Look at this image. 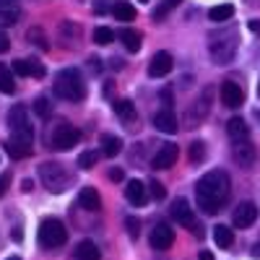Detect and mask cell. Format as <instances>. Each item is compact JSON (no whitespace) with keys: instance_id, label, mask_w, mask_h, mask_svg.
Masks as SVG:
<instances>
[{"instance_id":"6da1fadb","label":"cell","mask_w":260,"mask_h":260,"mask_svg":"<svg viewBox=\"0 0 260 260\" xmlns=\"http://www.w3.org/2000/svg\"><path fill=\"white\" fill-rule=\"evenodd\" d=\"M229 190H232V182H229V175L224 169H211L198 180L195 185V198H198V208L203 213H216L221 211V206L226 203L229 198Z\"/></svg>"},{"instance_id":"7a4b0ae2","label":"cell","mask_w":260,"mask_h":260,"mask_svg":"<svg viewBox=\"0 0 260 260\" xmlns=\"http://www.w3.org/2000/svg\"><path fill=\"white\" fill-rule=\"evenodd\" d=\"M237 47H240V34H237L234 26L221 29V31H213L208 37V52H211V60L216 65L232 62L234 55H237Z\"/></svg>"},{"instance_id":"3957f363","label":"cell","mask_w":260,"mask_h":260,"mask_svg":"<svg viewBox=\"0 0 260 260\" xmlns=\"http://www.w3.org/2000/svg\"><path fill=\"white\" fill-rule=\"evenodd\" d=\"M55 96L65 99V102H81L86 96V83L81 78V73L76 68H65L55 76Z\"/></svg>"},{"instance_id":"277c9868","label":"cell","mask_w":260,"mask_h":260,"mask_svg":"<svg viewBox=\"0 0 260 260\" xmlns=\"http://www.w3.org/2000/svg\"><path fill=\"white\" fill-rule=\"evenodd\" d=\"M39 180H42V185H45L50 192H65L71 187V182H73V177L68 175V169H65L62 164H57V161H45L39 167Z\"/></svg>"},{"instance_id":"5b68a950","label":"cell","mask_w":260,"mask_h":260,"mask_svg":"<svg viewBox=\"0 0 260 260\" xmlns=\"http://www.w3.org/2000/svg\"><path fill=\"white\" fill-rule=\"evenodd\" d=\"M68 242V229L60 219H45L39 224V245L47 250H57Z\"/></svg>"},{"instance_id":"8992f818","label":"cell","mask_w":260,"mask_h":260,"mask_svg":"<svg viewBox=\"0 0 260 260\" xmlns=\"http://www.w3.org/2000/svg\"><path fill=\"white\" fill-rule=\"evenodd\" d=\"M6 120H8V127H11V136L34 141V130H31V125H29V115H26V107H24V104L11 107Z\"/></svg>"},{"instance_id":"52a82bcc","label":"cell","mask_w":260,"mask_h":260,"mask_svg":"<svg viewBox=\"0 0 260 260\" xmlns=\"http://www.w3.org/2000/svg\"><path fill=\"white\" fill-rule=\"evenodd\" d=\"M78 141H81V130L73 127V125H68V122L57 125L52 138H50L52 148H57V151H71L73 146H78Z\"/></svg>"},{"instance_id":"ba28073f","label":"cell","mask_w":260,"mask_h":260,"mask_svg":"<svg viewBox=\"0 0 260 260\" xmlns=\"http://www.w3.org/2000/svg\"><path fill=\"white\" fill-rule=\"evenodd\" d=\"M208 102H211V89H206L201 99H195V102L190 104V110H187V115H185V125H187V127H198V125L206 120V115H208V110H211Z\"/></svg>"},{"instance_id":"9c48e42d","label":"cell","mask_w":260,"mask_h":260,"mask_svg":"<svg viewBox=\"0 0 260 260\" xmlns=\"http://www.w3.org/2000/svg\"><path fill=\"white\" fill-rule=\"evenodd\" d=\"M232 159L240 164L242 169H252L257 161V148L250 141H234L232 146Z\"/></svg>"},{"instance_id":"30bf717a","label":"cell","mask_w":260,"mask_h":260,"mask_svg":"<svg viewBox=\"0 0 260 260\" xmlns=\"http://www.w3.org/2000/svg\"><path fill=\"white\" fill-rule=\"evenodd\" d=\"M255 219H257V206H255L252 201L240 203V206L234 208V213H232V224H234L237 229H247V226H252Z\"/></svg>"},{"instance_id":"8fae6325","label":"cell","mask_w":260,"mask_h":260,"mask_svg":"<svg viewBox=\"0 0 260 260\" xmlns=\"http://www.w3.org/2000/svg\"><path fill=\"white\" fill-rule=\"evenodd\" d=\"M221 102L224 107H229V110H237L242 102H245V91H242V86L240 83H234V81H224L221 83Z\"/></svg>"},{"instance_id":"7c38bea8","label":"cell","mask_w":260,"mask_h":260,"mask_svg":"<svg viewBox=\"0 0 260 260\" xmlns=\"http://www.w3.org/2000/svg\"><path fill=\"white\" fill-rule=\"evenodd\" d=\"M172 219L192 232V226H195V213H192V208H190V203H187L185 198H177L175 203H172Z\"/></svg>"},{"instance_id":"4fadbf2b","label":"cell","mask_w":260,"mask_h":260,"mask_svg":"<svg viewBox=\"0 0 260 260\" xmlns=\"http://www.w3.org/2000/svg\"><path fill=\"white\" fill-rule=\"evenodd\" d=\"M175 242V229H169L167 224H156L151 229V247L154 250H169Z\"/></svg>"},{"instance_id":"5bb4252c","label":"cell","mask_w":260,"mask_h":260,"mask_svg":"<svg viewBox=\"0 0 260 260\" xmlns=\"http://www.w3.org/2000/svg\"><path fill=\"white\" fill-rule=\"evenodd\" d=\"M177 156H180V151H177V146L175 143H164L156 154H154V169H169V167H175V161H177Z\"/></svg>"},{"instance_id":"9a60e30c","label":"cell","mask_w":260,"mask_h":260,"mask_svg":"<svg viewBox=\"0 0 260 260\" xmlns=\"http://www.w3.org/2000/svg\"><path fill=\"white\" fill-rule=\"evenodd\" d=\"M151 122H154V127L156 130H161V133H167V136H172V133H177V117H175V112H172L169 110V107H167V110H159L154 117H151Z\"/></svg>"},{"instance_id":"2e32d148","label":"cell","mask_w":260,"mask_h":260,"mask_svg":"<svg viewBox=\"0 0 260 260\" xmlns=\"http://www.w3.org/2000/svg\"><path fill=\"white\" fill-rule=\"evenodd\" d=\"M13 73L16 76H26V78H45V65L37 60H16L13 62Z\"/></svg>"},{"instance_id":"e0dca14e","label":"cell","mask_w":260,"mask_h":260,"mask_svg":"<svg viewBox=\"0 0 260 260\" xmlns=\"http://www.w3.org/2000/svg\"><path fill=\"white\" fill-rule=\"evenodd\" d=\"M172 71V55L169 52H156L148 62V76L151 78H161Z\"/></svg>"},{"instance_id":"ac0fdd59","label":"cell","mask_w":260,"mask_h":260,"mask_svg":"<svg viewBox=\"0 0 260 260\" xmlns=\"http://www.w3.org/2000/svg\"><path fill=\"white\" fill-rule=\"evenodd\" d=\"M31 143H34V141H29V138L11 136V138L6 141V151L11 154V159H26V156L31 154Z\"/></svg>"},{"instance_id":"d6986e66","label":"cell","mask_w":260,"mask_h":260,"mask_svg":"<svg viewBox=\"0 0 260 260\" xmlns=\"http://www.w3.org/2000/svg\"><path fill=\"white\" fill-rule=\"evenodd\" d=\"M125 198H127V203H133V206H143L146 198H148V187L141 180H130L127 187H125Z\"/></svg>"},{"instance_id":"ffe728a7","label":"cell","mask_w":260,"mask_h":260,"mask_svg":"<svg viewBox=\"0 0 260 260\" xmlns=\"http://www.w3.org/2000/svg\"><path fill=\"white\" fill-rule=\"evenodd\" d=\"M18 18H21V8L11 0H0V29L18 24Z\"/></svg>"},{"instance_id":"44dd1931","label":"cell","mask_w":260,"mask_h":260,"mask_svg":"<svg viewBox=\"0 0 260 260\" xmlns=\"http://www.w3.org/2000/svg\"><path fill=\"white\" fill-rule=\"evenodd\" d=\"M112 107H115V115H117L127 127H133V122H136V117H138V115H136V104L130 102V99H120V102H115Z\"/></svg>"},{"instance_id":"7402d4cb","label":"cell","mask_w":260,"mask_h":260,"mask_svg":"<svg viewBox=\"0 0 260 260\" xmlns=\"http://www.w3.org/2000/svg\"><path fill=\"white\" fill-rule=\"evenodd\" d=\"M78 206L86 208V211H99L102 208V198L94 187H81L78 192Z\"/></svg>"},{"instance_id":"603a6c76","label":"cell","mask_w":260,"mask_h":260,"mask_svg":"<svg viewBox=\"0 0 260 260\" xmlns=\"http://www.w3.org/2000/svg\"><path fill=\"white\" fill-rule=\"evenodd\" d=\"M226 133H229L232 141H247L250 138V127H247V122L242 117H232L226 122Z\"/></svg>"},{"instance_id":"cb8c5ba5","label":"cell","mask_w":260,"mask_h":260,"mask_svg":"<svg viewBox=\"0 0 260 260\" xmlns=\"http://www.w3.org/2000/svg\"><path fill=\"white\" fill-rule=\"evenodd\" d=\"M73 255H76V260H102V252H99V247L91 240L78 242L76 250H73Z\"/></svg>"},{"instance_id":"d4e9b609","label":"cell","mask_w":260,"mask_h":260,"mask_svg":"<svg viewBox=\"0 0 260 260\" xmlns=\"http://www.w3.org/2000/svg\"><path fill=\"white\" fill-rule=\"evenodd\" d=\"M120 151H122V138L120 136H110V133H107V136H102V154L104 156H117L120 154Z\"/></svg>"},{"instance_id":"484cf974","label":"cell","mask_w":260,"mask_h":260,"mask_svg":"<svg viewBox=\"0 0 260 260\" xmlns=\"http://www.w3.org/2000/svg\"><path fill=\"white\" fill-rule=\"evenodd\" d=\"M213 242L219 245L221 250L232 247V245H234V232H232L229 226H224V224H219V226H213Z\"/></svg>"},{"instance_id":"4316f807","label":"cell","mask_w":260,"mask_h":260,"mask_svg":"<svg viewBox=\"0 0 260 260\" xmlns=\"http://www.w3.org/2000/svg\"><path fill=\"white\" fill-rule=\"evenodd\" d=\"M120 39H122V45L127 52H138L141 50V31L136 29H122L120 31Z\"/></svg>"},{"instance_id":"83f0119b","label":"cell","mask_w":260,"mask_h":260,"mask_svg":"<svg viewBox=\"0 0 260 260\" xmlns=\"http://www.w3.org/2000/svg\"><path fill=\"white\" fill-rule=\"evenodd\" d=\"M234 16V6L232 3H221V6H213L208 11V18L216 21V24H224V21H229Z\"/></svg>"},{"instance_id":"f1b7e54d","label":"cell","mask_w":260,"mask_h":260,"mask_svg":"<svg viewBox=\"0 0 260 260\" xmlns=\"http://www.w3.org/2000/svg\"><path fill=\"white\" fill-rule=\"evenodd\" d=\"M60 37L65 39V45H71V42L76 45L78 37H81V26L73 24V21H62V24H60Z\"/></svg>"},{"instance_id":"f546056e","label":"cell","mask_w":260,"mask_h":260,"mask_svg":"<svg viewBox=\"0 0 260 260\" xmlns=\"http://www.w3.org/2000/svg\"><path fill=\"white\" fill-rule=\"evenodd\" d=\"M0 91L3 94H13L16 91V78H13L11 68L3 65V62H0Z\"/></svg>"},{"instance_id":"4dcf8cb0","label":"cell","mask_w":260,"mask_h":260,"mask_svg":"<svg viewBox=\"0 0 260 260\" xmlns=\"http://www.w3.org/2000/svg\"><path fill=\"white\" fill-rule=\"evenodd\" d=\"M112 16H115L117 21H133V18H136V8L130 6L127 0H120V3L112 6Z\"/></svg>"},{"instance_id":"1f68e13d","label":"cell","mask_w":260,"mask_h":260,"mask_svg":"<svg viewBox=\"0 0 260 260\" xmlns=\"http://www.w3.org/2000/svg\"><path fill=\"white\" fill-rule=\"evenodd\" d=\"M94 42H96V45H102V47L112 45V42H115V31L107 29V26H96L94 29Z\"/></svg>"},{"instance_id":"d6a6232c","label":"cell","mask_w":260,"mask_h":260,"mask_svg":"<svg viewBox=\"0 0 260 260\" xmlns=\"http://www.w3.org/2000/svg\"><path fill=\"white\" fill-rule=\"evenodd\" d=\"M34 112H37V117H42V120H47L50 115H52V104H50V99L47 96H39V99H34Z\"/></svg>"},{"instance_id":"836d02e7","label":"cell","mask_w":260,"mask_h":260,"mask_svg":"<svg viewBox=\"0 0 260 260\" xmlns=\"http://www.w3.org/2000/svg\"><path fill=\"white\" fill-rule=\"evenodd\" d=\"M96 161H99V154H96V151H83V154L78 156V167H81V169H86V172L94 169V167H96Z\"/></svg>"},{"instance_id":"e575fe53","label":"cell","mask_w":260,"mask_h":260,"mask_svg":"<svg viewBox=\"0 0 260 260\" xmlns=\"http://www.w3.org/2000/svg\"><path fill=\"white\" fill-rule=\"evenodd\" d=\"M29 42H34V45L39 47V50H50V45H47V37H45V31H42V29H29Z\"/></svg>"},{"instance_id":"d590c367","label":"cell","mask_w":260,"mask_h":260,"mask_svg":"<svg viewBox=\"0 0 260 260\" xmlns=\"http://www.w3.org/2000/svg\"><path fill=\"white\" fill-rule=\"evenodd\" d=\"M203 159H206V143L203 141L190 143V161L195 164V161H203Z\"/></svg>"},{"instance_id":"8d00e7d4","label":"cell","mask_w":260,"mask_h":260,"mask_svg":"<svg viewBox=\"0 0 260 260\" xmlns=\"http://www.w3.org/2000/svg\"><path fill=\"white\" fill-rule=\"evenodd\" d=\"M125 226H127V234L133 237V240H138V234H141V221L136 219V216H127V219H125Z\"/></svg>"},{"instance_id":"74e56055","label":"cell","mask_w":260,"mask_h":260,"mask_svg":"<svg viewBox=\"0 0 260 260\" xmlns=\"http://www.w3.org/2000/svg\"><path fill=\"white\" fill-rule=\"evenodd\" d=\"M148 190H151V195H154V201H164V195H167V190H164V185L161 182H148Z\"/></svg>"},{"instance_id":"f35d334b","label":"cell","mask_w":260,"mask_h":260,"mask_svg":"<svg viewBox=\"0 0 260 260\" xmlns=\"http://www.w3.org/2000/svg\"><path fill=\"white\" fill-rule=\"evenodd\" d=\"M8 185H11V175H8V172H6V175H0V198H3V195H6Z\"/></svg>"},{"instance_id":"ab89813d","label":"cell","mask_w":260,"mask_h":260,"mask_svg":"<svg viewBox=\"0 0 260 260\" xmlns=\"http://www.w3.org/2000/svg\"><path fill=\"white\" fill-rule=\"evenodd\" d=\"M8 47H11V39H8V37H6L3 31H0V55H3V52H6Z\"/></svg>"},{"instance_id":"60d3db41","label":"cell","mask_w":260,"mask_h":260,"mask_svg":"<svg viewBox=\"0 0 260 260\" xmlns=\"http://www.w3.org/2000/svg\"><path fill=\"white\" fill-rule=\"evenodd\" d=\"M89 68H91L94 73H99V71H102V60H99V57H91V60H89Z\"/></svg>"},{"instance_id":"b9f144b4","label":"cell","mask_w":260,"mask_h":260,"mask_svg":"<svg viewBox=\"0 0 260 260\" xmlns=\"http://www.w3.org/2000/svg\"><path fill=\"white\" fill-rule=\"evenodd\" d=\"M122 177H125V175H122V169H110V180H112V182H120Z\"/></svg>"},{"instance_id":"7bdbcfd3","label":"cell","mask_w":260,"mask_h":260,"mask_svg":"<svg viewBox=\"0 0 260 260\" xmlns=\"http://www.w3.org/2000/svg\"><path fill=\"white\" fill-rule=\"evenodd\" d=\"M247 26H250V31H252V34H260V21H257V18H252Z\"/></svg>"},{"instance_id":"ee69618b","label":"cell","mask_w":260,"mask_h":260,"mask_svg":"<svg viewBox=\"0 0 260 260\" xmlns=\"http://www.w3.org/2000/svg\"><path fill=\"white\" fill-rule=\"evenodd\" d=\"M31 187H34V182H31V180H24V192H29Z\"/></svg>"},{"instance_id":"f6af8a7d","label":"cell","mask_w":260,"mask_h":260,"mask_svg":"<svg viewBox=\"0 0 260 260\" xmlns=\"http://www.w3.org/2000/svg\"><path fill=\"white\" fill-rule=\"evenodd\" d=\"M252 255H255V257H260V242H255V247H252Z\"/></svg>"},{"instance_id":"bcb514c9","label":"cell","mask_w":260,"mask_h":260,"mask_svg":"<svg viewBox=\"0 0 260 260\" xmlns=\"http://www.w3.org/2000/svg\"><path fill=\"white\" fill-rule=\"evenodd\" d=\"M201 260H213V255L211 252H201Z\"/></svg>"},{"instance_id":"7dc6e473","label":"cell","mask_w":260,"mask_h":260,"mask_svg":"<svg viewBox=\"0 0 260 260\" xmlns=\"http://www.w3.org/2000/svg\"><path fill=\"white\" fill-rule=\"evenodd\" d=\"M180 3V0H167V6H177Z\"/></svg>"},{"instance_id":"c3c4849f","label":"cell","mask_w":260,"mask_h":260,"mask_svg":"<svg viewBox=\"0 0 260 260\" xmlns=\"http://www.w3.org/2000/svg\"><path fill=\"white\" fill-rule=\"evenodd\" d=\"M255 120H260V110H255Z\"/></svg>"},{"instance_id":"681fc988","label":"cell","mask_w":260,"mask_h":260,"mask_svg":"<svg viewBox=\"0 0 260 260\" xmlns=\"http://www.w3.org/2000/svg\"><path fill=\"white\" fill-rule=\"evenodd\" d=\"M6 260H21V257H16V255H11V257H6Z\"/></svg>"},{"instance_id":"f907efd6","label":"cell","mask_w":260,"mask_h":260,"mask_svg":"<svg viewBox=\"0 0 260 260\" xmlns=\"http://www.w3.org/2000/svg\"><path fill=\"white\" fill-rule=\"evenodd\" d=\"M141 3H148V0H141Z\"/></svg>"},{"instance_id":"816d5d0a","label":"cell","mask_w":260,"mask_h":260,"mask_svg":"<svg viewBox=\"0 0 260 260\" xmlns=\"http://www.w3.org/2000/svg\"><path fill=\"white\" fill-rule=\"evenodd\" d=\"M257 94H260V86H257Z\"/></svg>"}]
</instances>
